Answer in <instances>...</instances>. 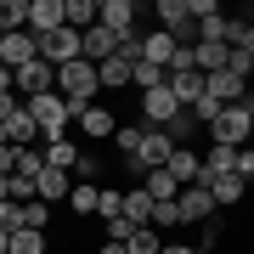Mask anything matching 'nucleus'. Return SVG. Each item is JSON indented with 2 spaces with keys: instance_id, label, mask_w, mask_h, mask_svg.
<instances>
[{
  "instance_id": "1",
  "label": "nucleus",
  "mask_w": 254,
  "mask_h": 254,
  "mask_svg": "<svg viewBox=\"0 0 254 254\" xmlns=\"http://www.w3.org/2000/svg\"><path fill=\"white\" fill-rule=\"evenodd\" d=\"M23 113L34 119V130H40V141H63V130H68V119L79 113L73 102H63L57 91H46V96H28L23 102Z\"/></svg>"
},
{
  "instance_id": "2",
  "label": "nucleus",
  "mask_w": 254,
  "mask_h": 254,
  "mask_svg": "<svg viewBox=\"0 0 254 254\" xmlns=\"http://www.w3.org/2000/svg\"><path fill=\"white\" fill-rule=\"evenodd\" d=\"M249 136H254V102L249 96L237 108H220L215 125H209V141L215 147H249Z\"/></svg>"
},
{
  "instance_id": "3",
  "label": "nucleus",
  "mask_w": 254,
  "mask_h": 254,
  "mask_svg": "<svg viewBox=\"0 0 254 254\" xmlns=\"http://www.w3.org/2000/svg\"><path fill=\"white\" fill-rule=\"evenodd\" d=\"M57 96L73 102V108H91V96H96V68H91V63H63V68H57Z\"/></svg>"
},
{
  "instance_id": "4",
  "label": "nucleus",
  "mask_w": 254,
  "mask_h": 254,
  "mask_svg": "<svg viewBox=\"0 0 254 254\" xmlns=\"http://www.w3.org/2000/svg\"><path fill=\"white\" fill-rule=\"evenodd\" d=\"M153 17H158V28L175 40V46H192V40H198V23L187 17V0H158Z\"/></svg>"
},
{
  "instance_id": "5",
  "label": "nucleus",
  "mask_w": 254,
  "mask_h": 254,
  "mask_svg": "<svg viewBox=\"0 0 254 254\" xmlns=\"http://www.w3.org/2000/svg\"><path fill=\"white\" fill-rule=\"evenodd\" d=\"M11 91H23V102L28 96H46V91H57V68H46L34 57V63H23L17 73H11Z\"/></svg>"
},
{
  "instance_id": "6",
  "label": "nucleus",
  "mask_w": 254,
  "mask_h": 254,
  "mask_svg": "<svg viewBox=\"0 0 254 254\" xmlns=\"http://www.w3.org/2000/svg\"><path fill=\"white\" fill-rule=\"evenodd\" d=\"M136 17H141L136 0H96V23L108 28V34H130V28H136Z\"/></svg>"
},
{
  "instance_id": "7",
  "label": "nucleus",
  "mask_w": 254,
  "mask_h": 254,
  "mask_svg": "<svg viewBox=\"0 0 254 254\" xmlns=\"http://www.w3.org/2000/svg\"><path fill=\"white\" fill-rule=\"evenodd\" d=\"M175 209H181V226H203V220L215 215V198H209L203 187H181L175 192Z\"/></svg>"
},
{
  "instance_id": "8",
  "label": "nucleus",
  "mask_w": 254,
  "mask_h": 254,
  "mask_svg": "<svg viewBox=\"0 0 254 254\" xmlns=\"http://www.w3.org/2000/svg\"><path fill=\"white\" fill-rule=\"evenodd\" d=\"M28 34H57V28H63V0H28Z\"/></svg>"
},
{
  "instance_id": "9",
  "label": "nucleus",
  "mask_w": 254,
  "mask_h": 254,
  "mask_svg": "<svg viewBox=\"0 0 254 254\" xmlns=\"http://www.w3.org/2000/svg\"><path fill=\"white\" fill-rule=\"evenodd\" d=\"M23 63H34V34H28V28H17V34H0V68L17 73Z\"/></svg>"
},
{
  "instance_id": "10",
  "label": "nucleus",
  "mask_w": 254,
  "mask_h": 254,
  "mask_svg": "<svg viewBox=\"0 0 254 254\" xmlns=\"http://www.w3.org/2000/svg\"><path fill=\"white\" fill-rule=\"evenodd\" d=\"M113 40L119 34H108V28H102V23H91V28H85V34H79V63H108V57H113Z\"/></svg>"
},
{
  "instance_id": "11",
  "label": "nucleus",
  "mask_w": 254,
  "mask_h": 254,
  "mask_svg": "<svg viewBox=\"0 0 254 254\" xmlns=\"http://www.w3.org/2000/svg\"><path fill=\"white\" fill-rule=\"evenodd\" d=\"M68 192H73V175H63V170H40L34 175V198L40 203H68Z\"/></svg>"
},
{
  "instance_id": "12",
  "label": "nucleus",
  "mask_w": 254,
  "mask_h": 254,
  "mask_svg": "<svg viewBox=\"0 0 254 254\" xmlns=\"http://www.w3.org/2000/svg\"><path fill=\"white\" fill-rule=\"evenodd\" d=\"M164 170H170L175 187H198V170H203V164H198V153H192V147H175V153L164 158Z\"/></svg>"
},
{
  "instance_id": "13",
  "label": "nucleus",
  "mask_w": 254,
  "mask_h": 254,
  "mask_svg": "<svg viewBox=\"0 0 254 254\" xmlns=\"http://www.w3.org/2000/svg\"><path fill=\"white\" fill-rule=\"evenodd\" d=\"M141 63H153V68H170V63H175V40L164 34V28L141 34Z\"/></svg>"
},
{
  "instance_id": "14",
  "label": "nucleus",
  "mask_w": 254,
  "mask_h": 254,
  "mask_svg": "<svg viewBox=\"0 0 254 254\" xmlns=\"http://www.w3.org/2000/svg\"><path fill=\"white\" fill-rule=\"evenodd\" d=\"M203 192L215 198V209H237V203H243V192H249V181H237V175H215Z\"/></svg>"
},
{
  "instance_id": "15",
  "label": "nucleus",
  "mask_w": 254,
  "mask_h": 254,
  "mask_svg": "<svg viewBox=\"0 0 254 254\" xmlns=\"http://www.w3.org/2000/svg\"><path fill=\"white\" fill-rule=\"evenodd\" d=\"M73 119H79V130H85V136H96V141L113 136V108H96V102H91V108H79Z\"/></svg>"
},
{
  "instance_id": "16",
  "label": "nucleus",
  "mask_w": 254,
  "mask_h": 254,
  "mask_svg": "<svg viewBox=\"0 0 254 254\" xmlns=\"http://www.w3.org/2000/svg\"><path fill=\"white\" fill-rule=\"evenodd\" d=\"M73 158H79V147H73L68 136H63V141H46V147H40V164H46V170H63V175H68V170H73Z\"/></svg>"
},
{
  "instance_id": "17",
  "label": "nucleus",
  "mask_w": 254,
  "mask_h": 254,
  "mask_svg": "<svg viewBox=\"0 0 254 254\" xmlns=\"http://www.w3.org/2000/svg\"><path fill=\"white\" fill-rule=\"evenodd\" d=\"M119 215H125L130 226H147V215H153V198H147L141 187H130V192H125V203H119Z\"/></svg>"
},
{
  "instance_id": "18",
  "label": "nucleus",
  "mask_w": 254,
  "mask_h": 254,
  "mask_svg": "<svg viewBox=\"0 0 254 254\" xmlns=\"http://www.w3.org/2000/svg\"><path fill=\"white\" fill-rule=\"evenodd\" d=\"M147 226H153L158 237L181 226V209H175V198H158V203H153V215H147Z\"/></svg>"
},
{
  "instance_id": "19",
  "label": "nucleus",
  "mask_w": 254,
  "mask_h": 254,
  "mask_svg": "<svg viewBox=\"0 0 254 254\" xmlns=\"http://www.w3.org/2000/svg\"><path fill=\"white\" fill-rule=\"evenodd\" d=\"M141 192H147V198L158 203V198H175V192H181V187L170 181V170H147V175H141Z\"/></svg>"
},
{
  "instance_id": "20",
  "label": "nucleus",
  "mask_w": 254,
  "mask_h": 254,
  "mask_svg": "<svg viewBox=\"0 0 254 254\" xmlns=\"http://www.w3.org/2000/svg\"><path fill=\"white\" fill-rule=\"evenodd\" d=\"M96 181H73V192H68V209H73V215H96Z\"/></svg>"
},
{
  "instance_id": "21",
  "label": "nucleus",
  "mask_w": 254,
  "mask_h": 254,
  "mask_svg": "<svg viewBox=\"0 0 254 254\" xmlns=\"http://www.w3.org/2000/svg\"><path fill=\"white\" fill-rule=\"evenodd\" d=\"M28 23V0H0V34H17Z\"/></svg>"
},
{
  "instance_id": "22",
  "label": "nucleus",
  "mask_w": 254,
  "mask_h": 254,
  "mask_svg": "<svg viewBox=\"0 0 254 254\" xmlns=\"http://www.w3.org/2000/svg\"><path fill=\"white\" fill-rule=\"evenodd\" d=\"M6 254H46V232H11V243H6Z\"/></svg>"
},
{
  "instance_id": "23",
  "label": "nucleus",
  "mask_w": 254,
  "mask_h": 254,
  "mask_svg": "<svg viewBox=\"0 0 254 254\" xmlns=\"http://www.w3.org/2000/svg\"><path fill=\"white\" fill-rule=\"evenodd\" d=\"M158 243H164V237L153 226H136V232L125 237V254H158Z\"/></svg>"
},
{
  "instance_id": "24",
  "label": "nucleus",
  "mask_w": 254,
  "mask_h": 254,
  "mask_svg": "<svg viewBox=\"0 0 254 254\" xmlns=\"http://www.w3.org/2000/svg\"><path fill=\"white\" fill-rule=\"evenodd\" d=\"M130 85H136V91H153V85H164V68H153V63H130Z\"/></svg>"
},
{
  "instance_id": "25",
  "label": "nucleus",
  "mask_w": 254,
  "mask_h": 254,
  "mask_svg": "<svg viewBox=\"0 0 254 254\" xmlns=\"http://www.w3.org/2000/svg\"><path fill=\"white\" fill-rule=\"evenodd\" d=\"M40 170H46V164H40V153H34V147H17V164H11V175H23V181H34Z\"/></svg>"
},
{
  "instance_id": "26",
  "label": "nucleus",
  "mask_w": 254,
  "mask_h": 254,
  "mask_svg": "<svg viewBox=\"0 0 254 254\" xmlns=\"http://www.w3.org/2000/svg\"><path fill=\"white\" fill-rule=\"evenodd\" d=\"M136 141H141V125H113V147H119V153H136Z\"/></svg>"
},
{
  "instance_id": "27",
  "label": "nucleus",
  "mask_w": 254,
  "mask_h": 254,
  "mask_svg": "<svg viewBox=\"0 0 254 254\" xmlns=\"http://www.w3.org/2000/svg\"><path fill=\"white\" fill-rule=\"evenodd\" d=\"M119 203H125V192H119V187H102V192H96V215H102V220H113Z\"/></svg>"
},
{
  "instance_id": "28",
  "label": "nucleus",
  "mask_w": 254,
  "mask_h": 254,
  "mask_svg": "<svg viewBox=\"0 0 254 254\" xmlns=\"http://www.w3.org/2000/svg\"><path fill=\"white\" fill-rule=\"evenodd\" d=\"M68 175H73V181H96V175H102V164H96L91 153H79V158H73V170H68Z\"/></svg>"
},
{
  "instance_id": "29",
  "label": "nucleus",
  "mask_w": 254,
  "mask_h": 254,
  "mask_svg": "<svg viewBox=\"0 0 254 254\" xmlns=\"http://www.w3.org/2000/svg\"><path fill=\"white\" fill-rule=\"evenodd\" d=\"M220 237H226V220H220V215H209V220H203V243H198V249H215Z\"/></svg>"
},
{
  "instance_id": "30",
  "label": "nucleus",
  "mask_w": 254,
  "mask_h": 254,
  "mask_svg": "<svg viewBox=\"0 0 254 254\" xmlns=\"http://www.w3.org/2000/svg\"><path fill=\"white\" fill-rule=\"evenodd\" d=\"M130 232H136V226H130V220H125V215H113V220H108V243H125V237H130Z\"/></svg>"
},
{
  "instance_id": "31",
  "label": "nucleus",
  "mask_w": 254,
  "mask_h": 254,
  "mask_svg": "<svg viewBox=\"0 0 254 254\" xmlns=\"http://www.w3.org/2000/svg\"><path fill=\"white\" fill-rule=\"evenodd\" d=\"M0 232H17V203H11V198L0 203Z\"/></svg>"
},
{
  "instance_id": "32",
  "label": "nucleus",
  "mask_w": 254,
  "mask_h": 254,
  "mask_svg": "<svg viewBox=\"0 0 254 254\" xmlns=\"http://www.w3.org/2000/svg\"><path fill=\"white\" fill-rule=\"evenodd\" d=\"M11 164H17V147H6V141H0V175H11Z\"/></svg>"
},
{
  "instance_id": "33",
  "label": "nucleus",
  "mask_w": 254,
  "mask_h": 254,
  "mask_svg": "<svg viewBox=\"0 0 254 254\" xmlns=\"http://www.w3.org/2000/svg\"><path fill=\"white\" fill-rule=\"evenodd\" d=\"M158 254H192V243H170V237H164V243H158Z\"/></svg>"
},
{
  "instance_id": "34",
  "label": "nucleus",
  "mask_w": 254,
  "mask_h": 254,
  "mask_svg": "<svg viewBox=\"0 0 254 254\" xmlns=\"http://www.w3.org/2000/svg\"><path fill=\"white\" fill-rule=\"evenodd\" d=\"M96 254H125V243H102V249H96Z\"/></svg>"
},
{
  "instance_id": "35",
  "label": "nucleus",
  "mask_w": 254,
  "mask_h": 254,
  "mask_svg": "<svg viewBox=\"0 0 254 254\" xmlns=\"http://www.w3.org/2000/svg\"><path fill=\"white\" fill-rule=\"evenodd\" d=\"M6 243H11V232H0V254H6Z\"/></svg>"
},
{
  "instance_id": "36",
  "label": "nucleus",
  "mask_w": 254,
  "mask_h": 254,
  "mask_svg": "<svg viewBox=\"0 0 254 254\" xmlns=\"http://www.w3.org/2000/svg\"><path fill=\"white\" fill-rule=\"evenodd\" d=\"M0 203H6V175H0Z\"/></svg>"
},
{
  "instance_id": "37",
  "label": "nucleus",
  "mask_w": 254,
  "mask_h": 254,
  "mask_svg": "<svg viewBox=\"0 0 254 254\" xmlns=\"http://www.w3.org/2000/svg\"><path fill=\"white\" fill-rule=\"evenodd\" d=\"M192 254H215V249H192Z\"/></svg>"
}]
</instances>
